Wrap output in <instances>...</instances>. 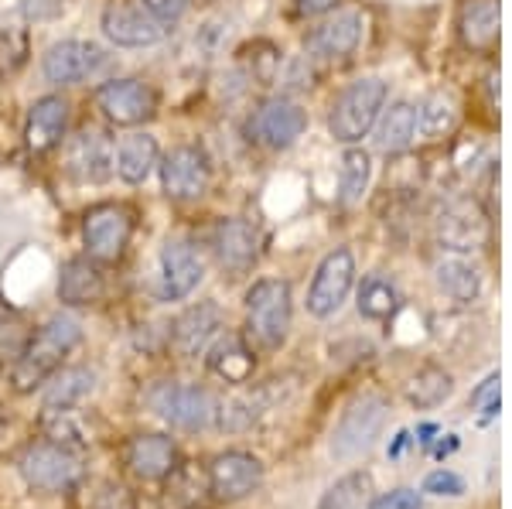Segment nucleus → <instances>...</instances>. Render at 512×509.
Instances as JSON below:
<instances>
[{
	"instance_id": "f257e3e1",
	"label": "nucleus",
	"mask_w": 512,
	"mask_h": 509,
	"mask_svg": "<svg viewBox=\"0 0 512 509\" xmlns=\"http://www.w3.org/2000/svg\"><path fill=\"white\" fill-rule=\"evenodd\" d=\"M82 342V325L72 315H55L38 328L28 339V346L21 349L18 363H14L11 383L18 393H35L41 383H48V376H55V369L62 366V359L69 356Z\"/></svg>"
},
{
	"instance_id": "f03ea898",
	"label": "nucleus",
	"mask_w": 512,
	"mask_h": 509,
	"mask_svg": "<svg viewBox=\"0 0 512 509\" xmlns=\"http://www.w3.org/2000/svg\"><path fill=\"white\" fill-rule=\"evenodd\" d=\"M386 100H390L386 79H379V76L355 79L332 103V113H328V130H332V137L338 144H359L362 137L376 127L379 113L386 110Z\"/></svg>"
},
{
	"instance_id": "7ed1b4c3",
	"label": "nucleus",
	"mask_w": 512,
	"mask_h": 509,
	"mask_svg": "<svg viewBox=\"0 0 512 509\" xmlns=\"http://www.w3.org/2000/svg\"><path fill=\"white\" fill-rule=\"evenodd\" d=\"M294 318L291 284L263 277L246 291V328L263 349H280L287 342Z\"/></svg>"
},
{
	"instance_id": "20e7f679",
	"label": "nucleus",
	"mask_w": 512,
	"mask_h": 509,
	"mask_svg": "<svg viewBox=\"0 0 512 509\" xmlns=\"http://www.w3.org/2000/svg\"><path fill=\"white\" fill-rule=\"evenodd\" d=\"M386 421H390V404L379 393H366L355 404L345 407V414L338 417L332 431V455L338 462H349V458L366 455L369 448L383 438Z\"/></svg>"
},
{
	"instance_id": "39448f33",
	"label": "nucleus",
	"mask_w": 512,
	"mask_h": 509,
	"mask_svg": "<svg viewBox=\"0 0 512 509\" xmlns=\"http://www.w3.org/2000/svg\"><path fill=\"white\" fill-rule=\"evenodd\" d=\"M144 400L154 414L181 431H205L209 424H216L219 414V400L195 383H158L147 390Z\"/></svg>"
},
{
	"instance_id": "423d86ee",
	"label": "nucleus",
	"mask_w": 512,
	"mask_h": 509,
	"mask_svg": "<svg viewBox=\"0 0 512 509\" xmlns=\"http://www.w3.org/2000/svg\"><path fill=\"white\" fill-rule=\"evenodd\" d=\"M18 469L31 489L65 492L82 479V458H79V451L45 438V441H31V445L21 451Z\"/></svg>"
},
{
	"instance_id": "0eeeda50",
	"label": "nucleus",
	"mask_w": 512,
	"mask_h": 509,
	"mask_svg": "<svg viewBox=\"0 0 512 509\" xmlns=\"http://www.w3.org/2000/svg\"><path fill=\"white\" fill-rule=\"evenodd\" d=\"M130 236H134V212L120 202H103L82 216V240L93 260L113 264L123 257Z\"/></svg>"
},
{
	"instance_id": "6e6552de",
	"label": "nucleus",
	"mask_w": 512,
	"mask_h": 509,
	"mask_svg": "<svg viewBox=\"0 0 512 509\" xmlns=\"http://www.w3.org/2000/svg\"><path fill=\"white\" fill-rule=\"evenodd\" d=\"M355 287V257L352 250L338 246L318 264L315 277L308 287V311L315 318H332L335 311H342V305L349 301Z\"/></svg>"
},
{
	"instance_id": "1a4fd4ad",
	"label": "nucleus",
	"mask_w": 512,
	"mask_h": 509,
	"mask_svg": "<svg viewBox=\"0 0 512 509\" xmlns=\"http://www.w3.org/2000/svg\"><path fill=\"white\" fill-rule=\"evenodd\" d=\"M212 182V164L209 154L198 144H178L164 154L161 161V185L168 199L188 202V199H202L209 192Z\"/></svg>"
},
{
	"instance_id": "9d476101",
	"label": "nucleus",
	"mask_w": 512,
	"mask_h": 509,
	"mask_svg": "<svg viewBox=\"0 0 512 509\" xmlns=\"http://www.w3.org/2000/svg\"><path fill=\"white\" fill-rule=\"evenodd\" d=\"M96 106L103 110V117L110 123H117V127H137V123L154 117L158 96L140 79H113L96 89Z\"/></svg>"
},
{
	"instance_id": "9b49d317",
	"label": "nucleus",
	"mask_w": 512,
	"mask_h": 509,
	"mask_svg": "<svg viewBox=\"0 0 512 509\" xmlns=\"http://www.w3.org/2000/svg\"><path fill=\"white\" fill-rule=\"evenodd\" d=\"M106 65V52L93 41H55L52 48L41 59V72H45L48 82L55 86H76V82L96 76Z\"/></svg>"
},
{
	"instance_id": "f8f14e48",
	"label": "nucleus",
	"mask_w": 512,
	"mask_h": 509,
	"mask_svg": "<svg viewBox=\"0 0 512 509\" xmlns=\"http://www.w3.org/2000/svg\"><path fill=\"white\" fill-rule=\"evenodd\" d=\"M99 24H103V35L120 48H151L168 35V28H164L158 18H151L144 7L123 4V0L106 4L103 21Z\"/></svg>"
},
{
	"instance_id": "ddd939ff",
	"label": "nucleus",
	"mask_w": 512,
	"mask_h": 509,
	"mask_svg": "<svg viewBox=\"0 0 512 509\" xmlns=\"http://www.w3.org/2000/svg\"><path fill=\"white\" fill-rule=\"evenodd\" d=\"M205 475H209L212 496L233 503V499H243L260 489L263 465H260V458L250 455V451H222V455L212 458V465Z\"/></svg>"
},
{
	"instance_id": "4468645a",
	"label": "nucleus",
	"mask_w": 512,
	"mask_h": 509,
	"mask_svg": "<svg viewBox=\"0 0 512 509\" xmlns=\"http://www.w3.org/2000/svg\"><path fill=\"white\" fill-rule=\"evenodd\" d=\"M291 390L287 380H270V383H260V387H250V390H239L236 397H229L226 404H219V428L222 431H250L263 414H270L277 404H284V393Z\"/></svg>"
},
{
	"instance_id": "2eb2a0df",
	"label": "nucleus",
	"mask_w": 512,
	"mask_h": 509,
	"mask_svg": "<svg viewBox=\"0 0 512 509\" xmlns=\"http://www.w3.org/2000/svg\"><path fill=\"white\" fill-rule=\"evenodd\" d=\"M250 130L263 147L284 151V147H291L304 137V130H308V113H304L294 100H284V96H280V100H267L253 113Z\"/></svg>"
},
{
	"instance_id": "dca6fc26",
	"label": "nucleus",
	"mask_w": 512,
	"mask_h": 509,
	"mask_svg": "<svg viewBox=\"0 0 512 509\" xmlns=\"http://www.w3.org/2000/svg\"><path fill=\"white\" fill-rule=\"evenodd\" d=\"M434 233H437V243L451 253H472L478 246L485 243L489 229H485V219L478 212L475 202L468 199H454L437 212L434 219Z\"/></svg>"
},
{
	"instance_id": "f3484780",
	"label": "nucleus",
	"mask_w": 512,
	"mask_h": 509,
	"mask_svg": "<svg viewBox=\"0 0 512 509\" xmlns=\"http://www.w3.org/2000/svg\"><path fill=\"white\" fill-rule=\"evenodd\" d=\"M113 154H117V147L110 144L106 134L79 130V137H72L69 151H65V171L82 185H103L113 175Z\"/></svg>"
},
{
	"instance_id": "a211bd4d",
	"label": "nucleus",
	"mask_w": 512,
	"mask_h": 509,
	"mask_svg": "<svg viewBox=\"0 0 512 509\" xmlns=\"http://www.w3.org/2000/svg\"><path fill=\"white\" fill-rule=\"evenodd\" d=\"M123 465L144 482H161L178 469V445L168 434H134L123 445Z\"/></svg>"
},
{
	"instance_id": "6ab92c4d",
	"label": "nucleus",
	"mask_w": 512,
	"mask_h": 509,
	"mask_svg": "<svg viewBox=\"0 0 512 509\" xmlns=\"http://www.w3.org/2000/svg\"><path fill=\"white\" fill-rule=\"evenodd\" d=\"M205 267L192 243L168 240L161 246V298L164 301H185L188 294L202 284Z\"/></svg>"
},
{
	"instance_id": "aec40b11",
	"label": "nucleus",
	"mask_w": 512,
	"mask_h": 509,
	"mask_svg": "<svg viewBox=\"0 0 512 509\" xmlns=\"http://www.w3.org/2000/svg\"><path fill=\"white\" fill-rule=\"evenodd\" d=\"M222 328V308L216 301H198V305L185 308L171 325V346L178 356L195 359L212 346V339Z\"/></svg>"
},
{
	"instance_id": "412c9836",
	"label": "nucleus",
	"mask_w": 512,
	"mask_h": 509,
	"mask_svg": "<svg viewBox=\"0 0 512 509\" xmlns=\"http://www.w3.org/2000/svg\"><path fill=\"white\" fill-rule=\"evenodd\" d=\"M212 250H216L219 267L236 277L256 264L260 236H256V229L246 219H219L216 229H212Z\"/></svg>"
},
{
	"instance_id": "4be33fe9",
	"label": "nucleus",
	"mask_w": 512,
	"mask_h": 509,
	"mask_svg": "<svg viewBox=\"0 0 512 509\" xmlns=\"http://www.w3.org/2000/svg\"><path fill=\"white\" fill-rule=\"evenodd\" d=\"M434 284L444 298L458 305H472L485 291V274L468 253H448L434 264Z\"/></svg>"
},
{
	"instance_id": "5701e85b",
	"label": "nucleus",
	"mask_w": 512,
	"mask_h": 509,
	"mask_svg": "<svg viewBox=\"0 0 512 509\" xmlns=\"http://www.w3.org/2000/svg\"><path fill=\"white\" fill-rule=\"evenodd\" d=\"M362 28H366V21H362L359 11H338L335 18H328L321 28L311 31L308 52L315 59H345L359 48Z\"/></svg>"
},
{
	"instance_id": "b1692460",
	"label": "nucleus",
	"mask_w": 512,
	"mask_h": 509,
	"mask_svg": "<svg viewBox=\"0 0 512 509\" xmlns=\"http://www.w3.org/2000/svg\"><path fill=\"white\" fill-rule=\"evenodd\" d=\"M69 127V103L62 96H41L28 113V127H24V141L31 151H52L65 137Z\"/></svg>"
},
{
	"instance_id": "393cba45",
	"label": "nucleus",
	"mask_w": 512,
	"mask_h": 509,
	"mask_svg": "<svg viewBox=\"0 0 512 509\" xmlns=\"http://www.w3.org/2000/svg\"><path fill=\"white\" fill-rule=\"evenodd\" d=\"M106 281H103V270L96 267V260L89 257H76L62 267L59 274V301L62 305H93V301L103 298Z\"/></svg>"
},
{
	"instance_id": "a878e982",
	"label": "nucleus",
	"mask_w": 512,
	"mask_h": 509,
	"mask_svg": "<svg viewBox=\"0 0 512 509\" xmlns=\"http://www.w3.org/2000/svg\"><path fill=\"white\" fill-rule=\"evenodd\" d=\"M205 352H209V356H205L209 359V369L219 380L236 383V387L250 383V376L256 369V356L239 335H219V339H212V346Z\"/></svg>"
},
{
	"instance_id": "bb28decb",
	"label": "nucleus",
	"mask_w": 512,
	"mask_h": 509,
	"mask_svg": "<svg viewBox=\"0 0 512 509\" xmlns=\"http://www.w3.org/2000/svg\"><path fill=\"white\" fill-rule=\"evenodd\" d=\"M158 168V141L151 134H130L123 137L117 154H113V171L120 175V182L140 185L147 182V175Z\"/></svg>"
},
{
	"instance_id": "cd10ccee",
	"label": "nucleus",
	"mask_w": 512,
	"mask_h": 509,
	"mask_svg": "<svg viewBox=\"0 0 512 509\" xmlns=\"http://www.w3.org/2000/svg\"><path fill=\"white\" fill-rule=\"evenodd\" d=\"M48 387H45V397H41V410H72L79 407L82 400L93 393L96 387V373L89 366H69L62 369L59 376H48Z\"/></svg>"
},
{
	"instance_id": "c85d7f7f",
	"label": "nucleus",
	"mask_w": 512,
	"mask_h": 509,
	"mask_svg": "<svg viewBox=\"0 0 512 509\" xmlns=\"http://www.w3.org/2000/svg\"><path fill=\"white\" fill-rule=\"evenodd\" d=\"M417 141V106L393 103L376 120V147L383 154H400Z\"/></svg>"
},
{
	"instance_id": "c756f323",
	"label": "nucleus",
	"mask_w": 512,
	"mask_h": 509,
	"mask_svg": "<svg viewBox=\"0 0 512 509\" xmlns=\"http://www.w3.org/2000/svg\"><path fill=\"white\" fill-rule=\"evenodd\" d=\"M458 24L465 45L489 48L499 38V0H465Z\"/></svg>"
},
{
	"instance_id": "7c9ffc66",
	"label": "nucleus",
	"mask_w": 512,
	"mask_h": 509,
	"mask_svg": "<svg viewBox=\"0 0 512 509\" xmlns=\"http://www.w3.org/2000/svg\"><path fill=\"white\" fill-rule=\"evenodd\" d=\"M369 182H373V158L362 147L345 151L342 164H338V199L345 205L362 202V195L369 192Z\"/></svg>"
},
{
	"instance_id": "2f4dec72",
	"label": "nucleus",
	"mask_w": 512,
	"mask_h": 509,
	"mask_svg": "<svg viewBox=\"0 0 512 509\" xmlns=\"http://www.w3.org/2000/svg\"><path fill=\"white\" fill-rule=\"evenodd\" d=\"M212 489H209V475L195 465H178L168 475V503L178 509H202L209 503Z\"/></svg>"
},
{
	"instance_id": "473e14b6",
	"label": "nucleus",
	"mask_w": 512,
	"mask_h": 509,
	"mask_svg": "<svg viewBox=\"0 0 512 509\" xmlns=\"http://www.w3.org/2000/svg\"><path fill=\"white\" fill-rule=\"evenodd\" d=\"M373 475L369 472H349L321 496L318 509H369L373 503Z\"/></svg>"
},
{
	"instance_id": "72a5a7b5",
	"label": "nucleus",
	"mask_w": 512,
	"mask_h": 509,
	"mask_svg": "<svg viewBox=\"0 0 512 509\" xmlns=\"http://www.w3.org/2000/svg\"><path fill=\"white\" fill-rule=\"evenodd\" d=\"M451 393H454V380H451V373H444L441 366H424L417 376H410V383H407V400L417 410L441 407Z\"/></svg>"
},
{
	"instance_id": "f704fd0d",
	"label": "nucleus",
	"mask_w": 512,
	"mask_h": 509,
	"mask_svg": "<svg viewBox=\"0 0 512 509\" xmlns=\"http://www.w3.org/2000/svg\"><path fill=\"white\" fill-rule=\"evenodd\" d=\"M458 123V106L448 93H431L417 106V134L424 137H444Z\"/></svg>"
},
{
	"instance_id": "c9c22d12",
	"label": "nucleus",
	"mask_w": 512,
	"mask_h": 509,
	"mask_svg": "<svg viewBox=\"0 0 512 509\" xmlns=\"http://www.w3.org/2000/svg\"><path fill=\"white\" fill-rule=\"evenodd\" d=\"M396 308H400V291H396L393 281H386L383 274H373L366 277L359 287V311L366 318H376V322H383V318H393Z\"/></svg>"
},
{
	"instance_id": "e433bc0d",
	"label": "nucleus",
	"mask_w": 512,
	"mask_h": 509,
	"mask_svg": "<svg viewBox=\"0 0 512 509\" xmlns=\"http://www.w3.org/2000/svg\"><path fill=\"white\" fill-rule=\"evenodd\" d=\"M472 407L482 410V421L499 414V373H489L482 380V387L472 393Z\"/></svg>"
},
{
	"instance_id": "4c0bfd02",
	"label": "nucleus",
	"mask_w": 512,
	"mask_h": 509,
	"mask_svg": "<svg viewBox=\"0 0 512 509\" xmlns=\"http://www.w3.org/2000/svg\"><path fill=\"white\" fill-rule=\"evenodd\" d=\"M229 41V24L226 21H205L195 35V45L202 48L205 55H219Z\"/></svg>"
},
{
	"instance_id": "58836bf2",
	"label": "nucleus",
	"mask_w": 512,
	"mask_h": 509,
	"mask_svg": "<svg viewBox=\"0 0 512 509\" xmlns=\"http://www.w3.org/2000/svg\"><path fill=\"white\" fill-rule=\"evenodd\" d=\"M424 492H431V496H461L465 492V479L461 475H454V472H448V469H437V472H431L424 479Z\"/></svg>"
},
{
	"instance_id": "ea45409f",
	"label": "nucleus",
	"mask_w": 512,
	"mask_h": 509,
	"mask_svg": "<svg viewBox=\"0 0 512 509\" xmlns=\"http://www.w3.org/2000/svg\"><path fill=\"white\" fill-rule=\"evenodd\" d=\"M369 509H424V499H420L417 489H393L383 492V496H373Z\"/></svg>"
},
{
	"instance_id": "a19ab883",
	"label": "nucleus",
	"mask_w": 512,
	"mask_h": 509,
	"mask_svg": "<svg viewBox=\"0 0 512 509\" xmlns=\"http://www.w3.org/2000/svg\"><path fill=\"white\" fill-rule=\"evenodd\" d=\"M140 7H144L151 18H158L161 24H171L188 11V0H140Z\"/></svg>"
},
{
	"instance_id": "79ce46f5",
	"label": "nucleus",
	"mask_w": 512,
	"mask_h": 509,
	"mask_svg": "<svg viewBox=\"0 0 512 509\" xmlns=\"http://www.w3.org/2000/svg\"><path fill=\"white\" fill-rule=\"evenodd\" d=\"M96 509H134V499L117 482H103V489L96 496Z\"/></svg>"
},
{
	"instance_id": "37998d69",
	"label": "nucleus",
	"mask_w": 512,
	"mask_h": 509,
	"mask_svg": "<svg viewBox=\"0 0 512 509\" xmlns=\"http://www.w3.org/2000/svg\"><path fill=\"white\" fill-rule=\"evenodd\" d=\"M62 7H65V0H31L28 14L31 18H52V14H59Z\"/></svg>"
},
{
	"instance_id": "c03bdc74",
	"label": "nucleus",
	"mask_w": 512,
	"mask_h": 509,
	"mask_svg": "<svg viewBox=\"0 0 512 509\" xmlns=\"http://www.w3.org/2000/svg\"><path fill=\"white\" fill-rule=\"evenodd\" d=\"M332 7H338V0H297V14H308V18L332 11Z\"/></svg>"
},
{
	"instance_id": "a18cd8bd",
	"label": "nucleus",
	"mask_w": 512,
	"mask_h": 509,
	"mask_svg": "<svg viewBox=\"0 0 512 509\" xmlns=\"http://www.w3.org/2000/svg\"><path fill=\"white\" fill-rule=\"evenodd\" d=\"M441 441H434L431 451H434V458H444V455H451L454 448H458V434H437Z\"/></svg>"
},
{
	"instance_id": "49530a36",
	"label": "nucleus",
	"mask_w": 512,
	"mask_h": 509,
	"mask_svg": "<svg viewBox=\"0 0 512 509\" xmlns=\"http://www.w3.org/2000/svg\"><path fill=\"white\" fill-rule=\"evenodd\" d=\"M437 434H441L437 424H420V428H417V445L420 448H431L434 441H437Z\"/></svg>"
},
{
	"instance_id": "de8ad7c7",
	"label": "nucleus",
	"mask_w": 512,
	"mask_h": 509,
	"mask_svg": "<svg viewBox=\"0 0 512 509\" xmlns=\"http://www.w3.org/2000/svg\"><path fill=\"white\" fill-rule=\"evenodd\" d=\"M410 441H414V438H410V431H400V434H396L393 445H390V458H400V455H403V448H407Z\"/></svg>"
},
{
	"instance_id": "09e8293b",
	"label": "nucleus",
	"mask_w": 512,
	"mask_h": 509,
	"mask_svg": "<svg viewBox=\"0 0 512 509\" xmlns=\"http://www.w3.org/2000/svg\"><path fill=\"white\" fill-rule=\"evenodd\" d=\"M4 431H7V417H4V410H0V438H4Z\"/></svg>"
}]
</instances>
